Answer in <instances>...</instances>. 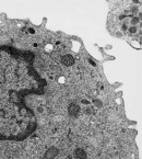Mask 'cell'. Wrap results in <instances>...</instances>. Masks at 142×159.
I'll return each mask as SVG.
<instances>
[{"label": "cell", "instance_id": "1", "mask_svg": "<svg viewBox=\"0 0 142 159\" xmlns=\"http://www.w3.org/2000/svg\"><path fill=\"white\" fill-rule=\"evenodd\" d=\"M61 63L64 66H72L73 63H75V58H73V56H71V55H64L61 57Z\"/></svg>", "mask_w": 142, "mask_h": 159}, {"label": "cell", "instance_id": "2", "mask_svg": "<svg viewBox=\"0 0 142 159\" xmlns=\"http://www.w3.org/2000/svg\"><path fill=\"white\" fill-rule=\"evenodd\" d=\"M57 154H58V150H57V148H55V147H51V148H49L48 150H47V152L45 154V156H44V159H53V158H55V157H56Z\"/></svg>", "mask_w": 142, "mask_h": 159}, {"label": "cell", "instance_id": "3", "mask_svg": "<svg viewBox=\"0 0 142 159\" xmlns=\"http://www.w3.org/2000/svg\"><path fill=\"white\" fill-rule=\"evenodd\" d=\"M79 112V106L75 104H71L70 106H69V114H70L71 116H75L77 114H78Z\"/></svg>", "mask_w": 142, "mask_h": 159}, {"label": "cell", "instance_id": "4", "mask_svg": "<svg viewBox=\"0 0 142 159\" xmlns=\"http://www.w3.org/2000/svg\"><path fill=\"white\" fill-rule=\"evenodd\" d=\"M75 156L77 159H86V154L82 149H77L75 152Z\"/></svg>", "mask_w": 142, "mask_h": 159}, {"label": "cell", "instance_id": "5", "mask_svg": "<svg viewBox=\"0 0 142 159\" xmlns=\"http://www.w3.org/2000/svg\"><path fill=\"white\" fill-rule=\"evenodd\" d=\"M139 21H140V20H139L138 18H133V19H132L131 23H132V24H137V23H138Z\"/></svg>", "mask_w": 142, "mask_h": 159}, {"label": "cell", "instance_id": "6", "mask_svg": "<svg viewBox=\"0 0 142 159\" xmlns=\"http://www.w3.org/2000/svg\"><path fill=\"white\" fill-rule=\"evenodd\" d=\"M130 31H131V32H135V28H132V29H130Z\"/></svg>", "mask_w": 142, "mask_h": 159}]
</instances>
